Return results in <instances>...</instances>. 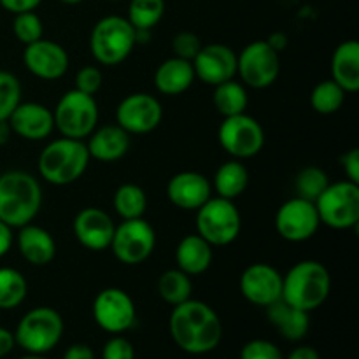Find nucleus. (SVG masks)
<instances>
[{
  "instance_id": "nucleus-1",
  "label": "nucleus",
  "mask_w": 359,
  "mask_h": 359,
  "mask_svg": "<svg viewBox=\"0 0 359 359\" xmlns=\"http://www.w3.org/2000/svg\"><path fill=\"white\" fill-rule=\"evenodd\" d=\"M168 330L175 346L188 354L212 353L223 339V323L217 312L193 298L172 309Z\"/></svg>"
},
{
  "instance_id": "nucleus-2",
  "label": "nucleus",
  "mask_w": 359,
  "mask_h": 359,
  "mask_svg": "<svg viewBox=\"0 0 359 359\" xmlns=\"http://www.w3.org/2000/svg\"><path fill=\"white\" fill-rule=\"evenodd\" d=\"M42 207L41 182L23 170L0 174V221L11 228L34 223Z\"/></svg>"
},
{
  "instance_id": "nucleus-3",
  "label": "nucleus",
  "mask_w": 359,
  "mask_h": 359,
  "mask_svg": "<svg viewBox=\"0 0 359 359\" xmlns=\"http://www.w3.org/2000/svg\"><path fill=\"white\" fill-rule=\"evenodd\" d=\"M332 293L330 270L318 259L298 262L283 276V297L286 304L312 312L321 307Z\"/></svg>"
},
{
  "instance_id": "nucleus-4",
  "label": "nucleus",
  "mask_w": 359,
  "mask_h": 359,
  "mask_svg": "<svg viewBox=\"0 0 359 359\" xmlns=\"http://www.w3.org/2000/svg\"><path fill=\"white\" fill-rule=\"evenodd\" d=\"M90 160L84 140L60 137L51 140L39 154V174L53 186H69L83 177Z\"/></svg>"
},
{
  "instance_id": "nucleus-5",
  "label": "nucleus",
  "mask_w": 359,
  "mask_h": 359,
  "mask_svg": "<svg viewBox=\"0 0 359 359\" xmlns=\"http://www.w3.org/2000/svg\"><path fill=\"white\" fill-rule=\"evenodd\" d=\"M135 46V28L118 14L98 20L91 30L90 51L100 65H119L132 55Z\"/></svg>"
},
{
  "instance_id": "nucleus-6",
  "label": "nucleus",
  "mask_w": 359,
  "mask_h": 359,
  "mask_svg": "<svg viewBox=\"0 0 359 359\" xmlns=\"http://www.w3.org/2000/svg\"><path fill=\"white\" fill-rule=\"evenodd\" d=\"M196 212V233L212 248L235 242L242 230V216L233 200L210 196Z\"/></svg>"
},
{
  "instance_id": "nucleus-7",
  "label": "nucleus",
  "mask_w": 359,
  "mask_h": 359,
  "mask_svg": "<svg viewBox=\"0 0 359 359\" xmlns=\"http://www.w3.org/2000/svg\"><path fill=\"white\" fill-rule=\"evenodd\" d=\"M63 319L51 307H35L18 323L14 340L28 354H46L58 346L63 337Z\"/></svg>"
},
{
  "instance_id": "nucleus-8",
  "label": "nucleus",
  "mask_w": 359,
  "mask_h": 359,
  "mask_svg": "<svg viewBox=\"0 0 359 359\" xmlns=\"http://www.w3.org/2000/svg\"><path fill=\"white\" fill-rule=\"evenodd\" d=\"M98 104L93 95H86L79 90H70L60 97L53 109L55 128L62 137L86 140L98 125Z\"/></svg>"
},
{
  "instance_id": "nucleus-9",
  "label": "nucleus",
  "mask_w": 359,
  "mask_h": 359,
  "mask_svg": "<svg viewBox=\"0 0 359 359\" xmlns=\"http://www.w3.org/2000/svg\"><path fill=\"white\" fill-rule=\"evenodd\" d=\"M321 224L333 230H351L359 223V184L351 181L330 182L314 202Z\"/></svg>"
},
{
  "instance_id": "nucleus-10",
  "label": "nucleus",
  "mask_w": 359,
  "mask_h": 359,
  "mask_svg": "<svg viewBox=\"0 0 359 359\" xmlns=\"http://www.w3.org/2000/svg\"><path fill=\"white\" fill-rule=\"evenodd\" d=\"M217 140L233 160H249L262 153L265 146V130L258 119L242 112L223 118L217 128Z\"/></svg>"
},
{
  "instance_id": "nucleus-11",
  "label": "nucleus",
  "mask_w": 359,
  "mask_h": 359,
  "mask_svg": "<svg viewBox=\"0 0 359 359\" xmlns=\"http://www.w3.org/2000/svg\"><path fill=\"white\" fill-rule=\"evenodd\" d=\"M156 248L154 228L144 217L125 219L114 228L109 249L119 263L128 266L140 265L153 255Z\"/></svg>"
},
{
  "instance_id": "nucleus-12",
  "label": "nucleus",
  "mask_w": 359,
  "mask_h": 359,
  "mask_svg": "<svg viewBox=\"0 0 359 359\" xmlns=\"http://www.w3.org/2000/svg\"><path fill=\"white\" fill-rule=\"evenodd\" d=\"M280 72V56L266 41H255L237 55V76L245 88L265 90Z\"/></svg>"
},
{
  "instance_id": "nucleus-13",
  "label": "nucleus",
  "mask_w": 359,
  "mask_h": 359,
  "mask_svg": "<svg viewBox=\"0 0 359 359\" xmlns=\"http://www.w3.org/2000/svg\"><path fill=\"white\" fill-rule=\"evenodd\" d=\"M93 319L98 328L121 335L135 325L137 311L132 297L121 287H105L93 300Z\"/></svg>"
},
{
  "instance_id": "nucleus-14",
  "label": "nucleus",
  "mask_w": 359,
  "mask_h": 359,
  "mask_svg": "<svg viewBox=\"0 0 359 359\" xmlns=\"http://www.w3.org/2000/svg\"><path fill=\"white\" fill-rule=\"evenodd\" d=\"M321 221H319L318 210L314 202L294 196L286 200L277 209L276 214V230L280 238L293 244L311 241L318 233Z\"/></svg>"
},
{
  "instance_id": "nucleus-15",
  "label": "nucleus",
  "mask_w": 359,
  "mask_h": 359,
  "mask_svg": "<svg viewBox=\"0 0 359 359\" xmlns=\"http://www.w3.org/2000/svg\"><path fill=\"white\" fill-rule=\"evenodd\" d=\"M163 119L160 100L149 93H132L123 98L116 107V125L130 135L151 133Z\"/></svg>"
},
{
  "instance_id": "nucleus-16",
  "label": "nucleus",
  "mask_w": 359,
  "mask_h": 359,
  "mask_svg": "<svg viewBox=\"0 0 359 359\" xmlns=\"http://www.w3.org/2000/svg\"><path fill=\"white\" fill-rule=\"evenodd\" d=\"M238 290L249 304L266 309L283 297V276L269 263H252L241 273Z\"/></svg>"
},
{
  "instance_id": "nucleus-17",
  "label": "nucleus",
  "mask_w": 359,
  "mask_h": 359,
  "mask_svg": "<svg viewBox=\"0 0 359 359\" xmlns=\"http://www.w3.org/2000/svg\"><path fill=\"white\" fill-rule=\"evenodd\" d=\"M23 63L32 76L42 81H56L67 74L70 58L62 44L42 37L25 46Z\"/></svg>"
},
{
  "instance_id": "nucleus-18",
  "label": "nucleus",
  "mask_w": 359,
  "mask_h": 359,
  "mask_svg": "<svg viewBox=\"0 0 359 359\" xmlns=\"http://www.w3.org/2000/svg\"><path fill=\"white\" fill-rule=\"evenodd\" d=\"M191 63L196 79L209 86H217L237 76V53L224 44L202 46Z\"/></svg>"
},
{
  "instance_id": "nucleus-19",
  "label": "nucleus",
  "mask_w": 359,
  "mask_h": 359,
  "mask_svg": "<svg viewBox=\"0 0 359 359\" xmlns=\"http://www.w3.org/2000/svg\"><path fill=\"white\" fill-rule=\"evenodd\" d=\"M114 221L98 207H86L74 217L72 231L76 241L88 251L102 252L109 249L114 235Z\"/></svg>"
},
{
  "instance_id": "nucleus-20",
  "label": "nucleus",
  "mask_w": 359,
  "mask_h": 359,
  "mask_svg": "<svg viewBox=\"0 0 359 359\" xmlns=\"http://www.w3.org/2000/svg\"><path fill=\"white\" fill-rule=\"evenodd\" d=\"M7 121L13 130V135L30 142L46 140L55 130L53 111L37 102H20Z\"/></svg>"
},
{
  "instance_id": "nucleus-21",
  "label": "nucleus",
  "mask_w": 359,
  "mask_h": 359,
  "mask_svg": "<svg viewBox=\"0 0 359 359\" xmlns=\"http://www.w3.org/2000/svg\"><path fill=\"white\" fill-rule=\"evenodd\" d=\"M167 196L177 209L198 210L212 196V184L200 172H179L168 181Z\"/></svg>"
},
{
  "instance_id": "nucleus-22",
  "label": "nucleus",
  "mask_w": 359,
  "mask_h": 359,
  "mask_svg": "<svg viewBox=\"0 0 359 359\" xmlns=\"http://www.w3.org/2000/svg\"><path fill=\"white\" fill-rule=\"evenodd\" d=\"M18 230L16 245L25 262L34 266H46L55 259L56 242L46 228L28 223Z\"/></svg>"
},
{
  "instance_id": "nucleus-23",
  "label": "nucleus",
  "mask_w": 359,
  "mask_h": 359,
  "mask_svg": "<svg viewBox=\"0 0 359 359\" xmlns=\"http://www.w3.org/2000/svg\"><path fill=\"white\" fill-rule=\"evenodd\" d=\"M86 147L90 158L104 163L118 161L128 153L130 133H126L121 126L107 125L102 128H95L86 139Z\"/></svg>"
},
{
  "instance_id": "nucleus-24",
  "label": "nucleus",
  "mask_w": 359,
  "mask_h": 359,
  "mask_svg": "<svg viewBox=\"0 0 359 359\" xmlns=\"http://www.w3.org/2000/svg\"><path fill=\"white\" fill-rule=\"evenodd\" d=\"M195 79L193 63L177 56L165 60L154 72V86L161 95H167V97L186 93L193 86Z\"/></svg>"
},
{
  "instance_id": "nucleus-25",
  "label": "nucleus",
  "mask_w": 359,
  "mask_h": 359,
  "mask_svg": "<svg viewBox=\"0 0 359 359\" xmlns=\"http://www.w3.org/2000/svg\"><path fill=\"white\" fill-rule=\"evenodd\" d=\"M214 259L212 245L203 241L198 233L186 235L181 238L175 249V263L177 269L188 273L189 277L202 276L210 269Z\"/></svg>"
},
{
  "instance_id": "nucleus-26",
  "label": "nucleus",
  "mask_w": 359,
  "mask_h": 359,
  "mask_svg": "<svg viewBox=\"0 0 359 359\" xmlns=\"http://www.w3.org/2000/svg\"><path fill=\"white\" fill-rule=\"evenodd\" d=\"M266 318L270 325L279 332L283 339L290 342H298L304 339L311 328V318L309 312L300 311L297 307H291L284 300H277L276 304L266 307Z\"/></svg>"
},
{
  "instance_id": "nucleus-27",
  "label": "nucleus",
  "mask_w": 359,
  "mask_h": 359,
  "mask_svg": "<svg viewBox=\"0 0 359 359\" xmlns=\"http://www.w3.org/2000/svg\"><path fill=\"white\" fill-rule=\"evenodd\" d=\"M332 79L346 93L359 90V44L358 41H344L337 46L332 56Z\"/></svg>"
},
{
  "instance_id": "nucleus-28",
  "label": "nucleus",
  "mask_w": 359,
  "mask_h": 359,
  "mask_svg": "<svg viewBox=\"0 0 359 359\" xmlns=\"http://www.w3.org/2000/svg\"><path fill=\"white\" fill-rule=\"evenodd\" d=\"M212 191L223 198L235 200L248 189L249 186V170L241 160L224 161L216 170L212 179Z\"/></svg>"
},
{
  "instance_id": "nucleus-29",
  "label": "nucleus",
  "mask_w": 359,
  "mask_h": 359,
  "mask_svg": "<svg viewBox=\"0 0 359 359\" xmlns=\"http://www.w3.org/2000/svg\"><path fill=\"white\" fill-rule=\"evenodd\" d=\"M212 104L217 114H221L223 118L242 114L249 105L248 90L241 81L230 79L226 83H221L214 86Z\"/></svg>"
},
{
  "instance_id": "nucleus-30",
  "label": "nucleus",
  "mask_w": 359,
  "mask_h": 359,
  "mask_svg": "<svg viewBox=\"0 0 359 359\" xmlns=\"http://www.w3.org/2000/svg\"><path fill=\"white\" fill-rule=\"evenodd\" d=\"M112 207L123 221L144 217L147 210V195L140 186L126 182L116 189L112 196Z\"/></svg>"
},
{
  "instance_id": "nucleus-31",
  "label": "nucleus",
  "mask_w": 359,
  "mask_h": 359,
  "mask_svg": "<svg viewBox=\"0 0 359 359\" xmlns=\"http://www.w3.org/2000/svg\"><path fill=\"white\" fill-rule=\"evenodd\" d=\"M191 277H189L188 273L182 272V270H167V272L161 273L160 279H158V294L161 297V300L167 302L172 307L189 300V298H191Z\"/></svg>"
},
{
  "instance_id": "nucleus-32",
  "label": "nucleus",
  "mask_w": 359,
  "mask_h": 359,
  "mask_svg": "<svg viewBox=\"0 0 359 359\" xmlns=\"http://www.w3.org/2000/svg\"><path fill=\"white\" fill-rule=\"evenodd\" d=\"M28 284L23 273L11 266H0V311H13L25 302Z\"/></svg>"
},
{
  "instance_id": "nucleus-33",
  "label": "nucleus",
  "mask_w": 359,
  "mask_h": 359,
  "mask_svg": "<svg viewBox=\"0 0 359 359\" xmlns=\"http://www.w3.org/2000/svg\"><path fill=\"white\" fill-rule=\"evenodd\" d=\"M346 91L339 86L333 79L323 81L318 86H314L311 93V107L314 109L318 114L330 116L335 114L342 109L344 102H346Z\"/></svg>"
},
{
  "instance_id": "nucleus-34",
  "label": "nucleus",
  "mask_w": 359,
  "mask_h": 359,
  "mask_svg": "<svg viewBox=\"0 0 359 359\" xmlns=\"http://www.w3.org/2000/svg\"><path fill=\"white\" fill-rule=\"evenodd\" d=\"M165 16V0H130L128 16L133 28L153 30Z\"/></svg>"
},
{
  "instance_id": "nucleus-35",
  "label": "nucleus",
  "mask_w": 359,
  "mask_h": 359,
  "mask_svg": "<svg viewBox=\"0 0 359 359\" xmlns=\"http://www.w3.org/2000/svg\"><path fill=\"white\" fill-rule=\"evenodd\" d=\"M328 174L321 167H316V165L302 168L297 177H294L297 196L309 200V202H316L321 196V193L328 188Z\"/></svg>"
},
{
  "instance_id": "nucleus-36",
  "label": "nucleus",
  "mask_w": 359,
  "mask_h": 359,
  "mask_svg": "<svg viewBox=\"0 0 359 359\" xmlns=\"http://www.w3.org/2000/svg\"><path fill=\"white\" fill-rule=\"evenodd\" d=\"M13 32L14 37H16L21 44L28 46L32 44V42L42 39V35H44V25H42L41 16H39L35 11L14 14Z\"/></svg>"
},
{
  "instance_id": "nucleus-37",
  "label": "nucleus",
  "mask_w": 359,
  "mask_h": 359,
  "mask_svg": "<svg viewBox=\"0 0 359 359\" xmlns=\"http://www.w3.org/2000/svg\"><path fill=\"white\" fill-rule=\"evenodd\" d=\"M21 102V83L14 74L0 70V121L9 119Z\"/></svg>"
},
{
  "instance_id": "nucleus-38",
  "label": "nucleus",
  "mask_w": 359,
  "mask_h": 359,
  "mask_svg": "<svg viewBox=\"0 0 359 359\" xmlns=\"http://www.w3.org/2000/svg\"><path fill=\"white\" fill-rule=\"evenodd\" d=\"M202 46L203 44L200 37L193 32H179L172 39V53H174V56L188 60V62H193V58L198 55Z\"/></svg>"
},
{
  "instance_id": "nucleus-39",
  "label": "nucleus",
  "mask_w": 359,
  "mask_h": 359,
  "mask_svg": "<svg viewBox=\"0 0 359 359\" xmlns=\"http://www.w3.org/2000/svg\"><path fill=\"white\" fill-rule=\"evenodd\" d=\"M241 359H284L279 347L270 340L256 339L245 344L241 351Z\"/></svg>"
},
{
  "instance_id": "nucleus-40",
  "label": "nucleus",
  "mask_w": 359,
  "mask_h": 359,
  "mask_svg": "<svg viewBox=\"0 0 359 359\" xmlns=\"http://www.w3.org/2000/svg\"><path fill=\"white\" fill-rule=\"evenodd\" d=\"M104 84V76H102V70L98 67L93 65H84L83 69L77 70L76 74V90L83 91L86 95L98 93Z\"/></svg>"
},
{
  "instance_id": "nucleus-41",
  "label": "nucleus",
  "mask_w": 359,
  "mask_h": 359,
  "mask_svg": "<svg viewBox=\"0 0 359 359\" xmlns=\"http://www.w3.org/2000/svg\"><path fill=\"white\" fill-rule=\"evenodd\" d=\"M102 359H135V349L125 337L114 335L102 349Z\"/></svg>"
},
{
  "instance_id": "nucleus-42",
  "label": "nucleus",
  "mask_w": 359,
  "mask_h": 359,
  "mask_svg": "<svg viewBox=\"0 0 359 359\" xmlns=\"http://www.w3.org/2000/svg\"><path fill=\"white\" fill-rule=\"evenodd\" d=\"M342 168L347 175V181L359 184V149L353 147L342 156Z\"/></svg>"
},
{
  "instance_id": "nucleus-43",
  "label": "nucleus",
  "mask_w": 359,
  "mask_h": 359,
  "mask_svg": "<svg viewBox=\"0 0 359 359\" xmlns=\"http://www.w3.org/2000/svg\"><path fill=\"white\" fill-rule=\"evenodd\" d=\"M42 4V0H0V6L11 14H21L35 11Z\"/></svg>"
},
{
  "instance_id": "nucleus-44",
  "label": "nucleus",
  "mask_w": 359,
  "mask_h": 359,
  "mask_svg": "<svg viewBox=\"0 0 359 359\" xmlns=\"http://www.w3.org/2000/svg\"><path fill=\"white\" fill-rule=\"evenodd\" d=\"M62 359H95L93 349L86 344H74L65 351Z\"/></svg>"
},
{
  "instance_id": "nucleus-45",
  "label": "nucleus",
  "mask_w": 359,
  "mask_h": 359,
  "mask_svg": "<svg viewBox=\"0 0 359 359\" xmlns=\"http://www.w3.org/2000/svg\"><path fill=\"white\" fill-rule=\"evenodd\" d=\"M13 244H14L13 228L7 226L6 223L0 221V258H4V256L11 251Z\"/></svg>"
},
{
  "instance_id": "nucleus-46",
  "label": "nucleus",
  "mask_w": 359,
  "mask_h": 359,
  "mask_svg": "<svg viewBox=\"0 0 359 359\" xmlns=\"http://www.w3.org/2000/svg\"><path fill=\"white\" fill-rule=\"evenodd\" d=\"M16 346V340H14V333L9 332L7 328L0 326V359L6 358L11 351Z\"/></svg>"
},
{
  "instance_id": "nucleus-47",
  "label": "nucleus",
  "mask_w": 359,
  "mask_h": 359,
  "mask_svg": "<svg viewBox=\"0 0 359 359\" xmlns=\"http://www.w3.org/2000/svg\"><path fill=\"white\" fill-rule=\"evenodd\" d=\"M265 41L269 42L270 48H272L273 51L279 53V55L287 48V44H290V39H287V35L284 34V32H273V34H270L269 39H265Z\"/></svg>"
},
{
  "instance_id": "nucleus-48",
  "label": "nucleus",
  "mask_w": 359,
  "mask_h": 359,
  "mask_svg": "<svg viewBox=\"0 0 359 359\" xmlns=\"http://www.w3.org/2000/svg\"><path fill=\"white\" fill-rule=\"evenodd\" d=\"M286 359H321L318 351L311 346H298L294 347Z\"/></svg>"
},
{
  "instance_id": "nucleus-49",
  "label": "nucleus",
  "mask_w": 359,
  "mask_h": 359,
  "mask_svg": "<svg viewBox=\"0 0 359 359\" xmlns=\"http://www.w3.org/2000/svg\"><path fill=\"white\" fill-rule=\"evenodd\" d=\"M11 137H13V130H11L9 121H7V119H2V121H0V146H6L11 140Z\"/></svg>"
},
{
  "instance_id": "nucleus-50",
  "label": "nucleus",
  "mask_w": 359,
  "mask_h": 359,
  "mask_svg": "<svg viewBox=\"0 0 359 359\" xmlns=\"http://www.w3.org/2000/svg\"><path fill=\"white\" fill-rule=\"evenodd\" d=\"M151 41V30H142V28H135V44H147Z\"/></svg>"
},
{
  "instance_id": "nucleus-51",
  "label": "nucleus",
  "mask_w": 359,
  "mask_h": 359,
  "mask_svg": "<svg viewBox=\"0 0 359 359\" xmlns=\"http://www.w3.org/2000/svg\"><path fill=\"white\" fill-rule=\"evenodd\" d=\"M20 359H49L46 356H42V354H27V356L20 358Z\"/></svg>"
},
{
  "instance_id": "nucleus-52",
  "label": "nucleus",
  "mask_w": 359,
  "mask_h": 359,
  "mask_svg": "<svg viewBox=\"0 0 359 359\" xmlns=\"http://www.w3.org/2000/svg\"><path fill=\"white\" fill-rule=\"evenodd\" d=\"M62 4H67V6H77V4H83L84 0H60Z\"/></svg>"
},
{
  "instance_id": "nucleus-53",
  "label": "nucleus",
  "mask_w": 359,
  "mask_h": 359,
  "mask_svg": "<svg viewBox=\"0 0 359 359\" xmlns=\"http://www.w3.org/2000/svg\"><path fill=\"white\" fill-rule=\"evenodd\" d=\"M112 2H116V0H112Z\"/></svg>"
}]
</instances>
